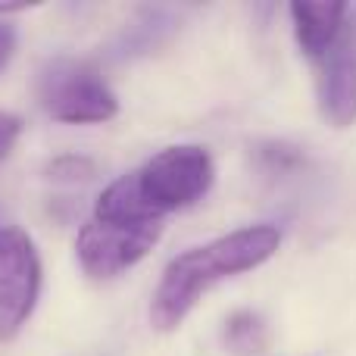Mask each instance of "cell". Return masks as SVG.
<instances>
[{
  "mask_svg": "<svg viewBox=\"0 0 356 356\" xmlns=\"http://www.w3.org/2000/svg\"><path fill=\"white\" fill-rule=\"evenodd\" d=\"M225 341L238 353H259L266 347V325L257 313H234L225 322Z\"/></svg>",
  "mask_w": 356,
  "mask_h": 356,
  "instance_id": "cell-8",
  "label": "cell"
},
{
  "mask_svg": "<svg viewBox=\"0 0 356 356\" xmlns=\"http://www.w3.org/2000/svg\"><path fill=\"white\" fill-rule=\"evenodd\" d=\"M163 238V222H141V225H122V222L88 219L75 238V257L85 275L113 278L119 272L141 263L156 241Z\"/></svg>",
  "mask_w": 356,
  "mask_h": 356,
  "instance_id": "cell-5",
  "label": "cell"
},
{
  "mask_svg": "<svg viewBox=\"0 0 356 356\" xmlns=\"http://www.w3.org/2000/svg\"><path fill=\"white\" fill-rule=\"evenodd\" d=\"M288 13L291 22H294V38L300 44V50L309 60H322L347 31L350 6L341 3V0H319V3L294 0L288 6Z\"/></svg>",
  "mask_w": 356,
  "mask_h": 356,
  "instance_id": "cell-7",
  "label": "cell"
},
{
  "mask_svg": "<svg viewBox=\"0 0 356 356\" xmlns=\"http://www.w3.org/2000/svg\"><path fill=\"white\" fill-rule=\"evenodd\" d=\"M316 94L319 113L334 129H350L356 122V44L353 35L344 31L322 60H316Z\"/></svg>",
  "mask_w": 356,
  "mask_h": 356,
  "instance_id": "cell-6",
  "label": "cell"
},
{
  "mask_svg": "<svg viewBox=\"0 0 356 356\" xmlns=\"http://www.w3.org/2000/svg\"><path fill=\"white\" fill-rule=\"evenodd\" d=\"M38 104L54 122L97 125L119 116V97L104 75L85 60H50L35 81Z\"/></svg>",
  "mask_w": 356,
  "mask_h": 356,
  "instance_id": "cell-3",
  "label": "cell"
},
{
  "mask_svg": "<svg viewBox=\"0 0 356 356\" xmlns=\"http://www.w3.org/2000/svg\"><path fill=\"white\" fill-rule=\"evenodd\" d=\"M282 247V232L269 222L244 225L216 241L178 253L166 263L150 300V325L156 332H175L209 288L234 275H244L269 263Z\"/></svg>",
  "mask_w": 356,
  "mask_h": 356,
  "instance_id": "cell-1",
  "label": "cell"
},
{
  "mask_svg": "<svg viewBox=\"0 0 356 356\" xmlns=\"http://www.w3.org/2000/svg\"><path fill=\"white\" fill-rule=\"evenodd\" d=\"M213 156L200 144H175L154 154L141 169L119 175L94 203V219L141 225L166 222L169 213L194 207L213 188Z\"/></svg>",
  "mask_w": 356,
  "mask_h": 356,
  "instance_id": "cell-2",
  "label": "cell"
},
{
  "mask_svg": "<svg viewBox=\"0 0 356 356\" xmlns=\"http://www.w3.org/2000/svg\"><path fill=\"white\" fill-rule=\"evenodd\" d=\"M41 297V257L29 232L0 228V344L13 341L31 319Z\"/></svg>",
  "mask_w": 356,
  "mask_h": 356,
  "instance_id": "cell-4",
  "label": "cell"
},
{
  "mask_svg": "<svg viewBox=\"0 0 356 356\" xmlns=\"http://www.w3.org/2000/svg\"><path fill=\"white\" fill-rule=\"evenodd\" d=\"M97 172V163L81 154H63L47 163V178L54 181H88Z\"/></svg>",
  "mask_w": 356,
  "mask_h": 356,
  "instance_id": "cell-9",
  "label": "cell"
},
{
  "mask_svg": "<svg viewBox=\"0 0 356 356\" xmlns=\"http://www.w3.org/2000/svg\"><path fill=\"white\" fill-rule=\"evenodd\" d=\"M13 54H16V29L0 19V72L10 66Z\"/></svg>",
  "mask_w": 356,
  "mask_h": 356,
  "instance_id": "cell-11",
  "label": "cell"
},
{
  "mask_svg": "<svg viewBox=\"0 0 356 356\" xmlns=\"http://www.w3.org/2000/svg\"><path fill=\"white\" fill-rule=\"evenodd\" d=\"M29 10V3H0V16H10V13H22Z\"/></svg>",
  "mask_w": 356,
  "mask_h": 356,
  "instance_id": "cell-12",
  "label": "cell"
},
{
  "mask_svg": "<svg viewBox=\"0 0 356 356\" xmlns=\"http://www.w3.org/2000/svg\"><path fill=\"white\" fill-rule=\"evenodd\" d=\"M19 135H22V119L10 110H0V163L13 154Z\"/></svg>",
  "mask_w": 356,
  "mask_h": 356,
  "instance_id": "cell-10",
  "label": "cell"
}]
</instances>
